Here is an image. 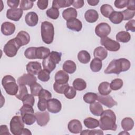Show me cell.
I'll return each mask as SVG.
<instances>
[{"mask_svg":"<svg viewBox=\"0 0 135 135\" xmlns=\"http://www.w3.org/2000/svg\"><path fill=\"white\" fill-rule=\"evenodd\" d=\"M99 121L100 128L102 130L115 131L117 128L116 124V116L111 110L103 111L100 115Z\"/></svg>","mask_w":135,"mask_h":135,"instance_id":"obj_1","label":"cell"},{"mask_svg":"<svg viewBox=\"0 0 135 135\" xmlns=\"http://www.w3.org/2000/svg\"><path fill=\"white\" fill-rule=\"evenodd\" d=\"M130 61L125 58L112 60L104 72L105 74H119L121 72L128 71L130 68Z\"/></svg>","mask_w":135,"mask_h":135,"instance_id":"obj_2","label":"cell"},{"mask_svg":"<svg viewBox=\"0 0 135 135\" xmlns=\"http://www.w3.org/2000/svg\"><path fill=\"white\" fill-rule=\"evenodd\" d=\"M41 33L42 41L47 44L52 43L54 35V28L53 25L47 21L41 23Z\"/></svg>","mask_w":135,"mask_h":135,"instance_id":"obj_3","label":"cell"},{"mask_svg":"<svg viewBox=\"0 0 135 135\" xmlns=\"http://www.w3.org/2000/svg\"><path fill=\"white\" fill-rule=\"evenodd\" d=\"M2 84L7 94L10 95H15L18 90V85L16 80L11 75L4 76L2 80Z\"/></svg>","mask_w":135,"mask_h":135,"instance_id":"obj_4","label":"cell"},{"mask_svg":"<svg viewBox=\"0 0 135 135\" xmlns=\"http://www.w3.org/2000/svg\"><path fill=\"white\" fill-rule=\"evenodd\" d=\"M22 46L20 42L15 37L9 40L4 45L3 51L6 56L12 57L15 56L18 49Z\"/></svg>","mask_w":135,"mask_h":135,"instance_id":"obj_5","label":"cell"},{"mask_svg":"<svg viewBox=\"0 0 135 135\" xmlns=\"http://www.w3.org/2000/svg\"><path fill=\"white\" fill-rule=\"evenodd\" d=\"M10 131L14 135H21L23 129L24 128V123L22 117L14 116L10 121Z\"/></svg>","mask_w":135,"mask_h":135,"instance_id":"obj_6","label":"cell"},{"mask_svg":"<svg viewBox=\"0 0 135 135\" xmlns=\"http://www.w3.org/2000/svg\"><path fill=\"white\" fill-rule=\"evenodd\" d=\"M100 44L104 46L106 50L111 52L118 51L120 48V44L118 42L113 40L107 36L101 38Z\"/></svg>","mask_w":135,"mask_h":135,"instance_id":"obj_7","label":"cell"},{"mask_svg":"<svg viewBox=\"0 0 135 135\" xmlns=\"http://www.w3.org/2000/svg\"><path fill=\"white\" fill-rule=\"evenodd\" d=\"M110 26L107 23L102 22L98 24L95 28V33L101 38L107 36L111 32Z\"/></svg>","mask_w":135,"mask_h":135,"instance_id":"obj_8","label":"cell"},{"mask_svg":"<svg viewBox=\"0 0 135 135\" xmlns=\"http://www.w3.org/2000/svg\"><path fill=\"white\" fill-rule=\"evenodd\" d=\"M47 108L49 112L53 113H57L61 111L62 109V104L59 100L53 98L47 101Z\"/></svg>","mask_w":135,"mask_h":135,"instance_id":"obj_9","label":"cell"},{"mask_svg":"<svg viewBox=\"0 0 135 135\" xmlns=\"http://www.w3.org/2000/svg\"><path fill=\"white\" fill-rule=\"evenodd\" d=\"M35 82H36V78L34 75L29 73L24 74L17 79L18 85H27L30 86Z\"/></svg>","mask_w":135,"mask_h":135,"instance_id":"obj_10","label":"cell"},{"mask_svg":"<svg viewBox=\"0 0 135 135\" xmlns=\"http://www.w3.org/2000/svg\"><path fill=\"white\" fill-rule=\"evenodd\" d=\"M23 13V10L20 8H10L6 12V17L9 20L14 21H18L22 16Z\"/></svg>","mask_w":135,"mask_h":135,"instance_id":"obj_11","label":"cell"},{"mask_svg":"<svg viewBox=\"0 0 135 135\" xmlns=\"http://www.w3.org/2000/svg\"><path fill=\"white\" fill-rule=\"evenodd\" d=\"M26 69L28 73L32 75H37L42 70V66L40 62L37 61H31L26 65Z\"/></svg>","mask_w":135,"mask_h":135,"instance_id":"obj_12","label":"cell"},{"mask_svg":"<svg viewBox=\"0 0 135 135\" xmlns=\"http://www.w3.org/2000/svg\"><path fill=\"white\" fill-rule=\"evenodd\" d=\"M37 124L40 126H46L50 120V114L48 112H37L35 113Z\"/></svg>","mask_w":135,"mask_h":135,"instance_id":"obj_13","label":"cell"},{"mask_svg":"<svg viewBox=\"0 0 135 135\" xmlns=\"http://www.w3.org/2000/svg\"><path fill=\"white\" fill-rule=\"evenodd\" d=\"M98 101L99 102L107 107L109 108H111L113 106L117 105V102L110 96V95H98Z\"/></svg>","mask_w":135,"mask_h":135,"instance_id":"obj_14","label":"cell"},{"mask_svg":"<svg viewBox=\"0 0 135 135\" xmlns=\"http://www.w3.org/2000/svg\"><path fill=\"white\" fill-rule=\"evenodd\" d=\"M68 128L70 132L78 134L82 131V126L79 120L73 119L69 121L68 125Z\"/></svg>","mask_w":135,"mask_h":135,"instance_id":"obj_15","label":"cell"},{"mask_svg":"<svg viewBox=\"0 0 135 135\" xmlns=\"http://www.w3.org/2000/svg\"><path fill=\"white\" fill-rule=\"evenodd\" d=\"M66 27L75 32H79L82 30V22L76 18H72L66 21Z\"/></svg>","mask_w":135,"mask_h":135,"instance_id":"obj_16","label":"cell"},{"mask_svg":"<svg viewBox=\"0 0 135 135\" xmlns=\"http://www.w3.org/2000/svg\"><path fill=\"white\" fill-rule=\"evenodd\" d=\"M25 21L28 26L31 27L35 26L38 23V15L34 12H30L25 15Z\"/></svg>","mask_w":135,"mask_h":135,"instance_id":"obj_17","label":"cell"},{"mask_svg":"<svg viewBox=\"0 0 135 135\" xmlns=\"http://www.w3.org/2000/svg\"><path fill=\"white\" fill-rule=\"evenodd\" d=\"M54 79L56 83L60 84H65L68 83L69 76L68 73L64 71L60 70L55 73Z\"/></svg>","mask_w":135,"mask_h":135,"instance_id":"obj_18","label":"cell"},{"mask_svg":"<svg viewBox=\"0 0 135 135\" xmlns=\"http://www.w3.org/2000/svg\"><path fill=\"white\" fill-rule=\"evenodd\" d=\"M15 31V25L11 22H5L1 25V32L4 35H11L14 33Z\"/></svg>","mask_w":135,"mask_h":135,"instance_id":"obj_19","label":"cell"},{"mask_svg":"<svg viewBox=\"0 0 135 135\" xmlns=\"http://www.w3.org/2000/svg\"><path fill=\"white\" fill-rule=\"evenodd\" d=\"M15 38L20 42L22 46L27 44L30 41V36L29 34L25 31H20Z\"/></svg>","mask_w":135,"mask_h":135,"instance_id":"obj_20","label":"cell"},{"mask_svg":"<svg viewBox=\"0 0 135 135\" xmlns=\"http://www.w3.org/2000/svg\"><path fill=\"white\" fill-rule=\"evenodd\" d=\"M84 17L88 22L92 23L95 22L98 20L99 14L98 12L95 9H90L85 12Z\"/></svg>","mask_w":135,"mask_h":135,"instance_id":"obj_21","label":"cell"},{"mask_svg":"<svg viewBox=\"0 0 135 135\" xmlns=\"http://www.w3.org/2000/svg\"><path fill=\"white\" fill-rule=\"evenodd\" d=\"M50 50L47 47L40 46L36 47L35 51L36 58L38 59H44L50 54Z\"/></svg>","mask_w":135,"mask_h":135,"instance_id":"obj_22","label":"cell"},{"mask_svg":"<svg viewBox=\"0 0 135 135\" xmlns=\"http://www.w3.org/2000/svg\"><path fill=\"white\" fill-rule=\"evenodd\" d=\"M62 17L66 21L76 18L78 12L75 8L73 7H69L64 9L62 12Z\"/></svg>","mask_w":135,"mask_h":135,"instance_id":"obj_23","label":"cell"},{"mask_svg":"<svg viewBox=\"0 0 135 135\" xmlns=\"http://www.w3.org/2000/svg\"><path fill=\"white\" fill-rule=\"evenodd\" d=\"M89 108L91 112L95 116H100L103 111L102 106L98 102H94L91 103Z\"/></svg>","mask_w":135,"mask_h":135,"instance_id":"obj_24","label":"cell"},{"mask_svg":"<svg viewBox=\"0 0 135 135\" xmlns=\"http://www.w3.org/2000/svg\"><path fill=\"white\" fill-rule=\"evenodd\" d=\"M93 55L95 58L103 60L108 56V51L105 48L102 46H99L94 50Z\"/></svg>","mask_w":135,"mask_h":135,"instance_id":"obj_25","label":"cell"},{"mask_svg":"<svg viewBox=\"0 0 135 135\" xmlns=\"http://www.w3.org/2000/svg\"><path fill=\"white\" fill-rule=\"evenodd\" d=\"M63 70L68 73L72 74L76 69V65L74 62L71 60H67L65 61L63 65Z\"/></svg>","mask_w":135,"mask_h":135,"instance_id":"obj_26","label":"cell"},{"mask_svg":"<svg viewBox=\"0 0 135 135\" xmlns=\"http://www.w3.org/2000/svg\"><path fill=\"white\" fill-rule=\"evenodd\" d=\"M73 0H54L52 2V7L57 9L69 7L73 3Z\"/></svg>","mask_w":135,"mask_h":135,"instance_id":"obj_27","label":"cell"},{"mask_svg":"<svg viewBox=\"0 0 135 135\" xmlns=\"http://www.w3.org/2000/svg\"><path fill=\"white\" fill-rule=\"evenodd\" d=\"M110 84L108 82H101L98 86L99 93L102 95H108L111 92Z\"/></svg>","mask_w":135,"mask_h":135,"instance_id":"obj_28","label":"cell"},{"mask_svg":"<svg viewBox=\"0 0 135 135\" xmlns=\"http://www.w3.org/2000/svg\"><path fill=\"white\" fill-rule=\"evenodd\" d=\"M109 18L112 23L115 24H120L123 20V17L122 12L114 11L110 15Z\"/></svg>","mask_w":135,"mask_h":135,"instance_id":"obj_29","label":"cell"},{"mask_svg":"<svg viewBox=\"0 0 135 135\" xmlns=\"http://www.w3.org/2000/svg\"><path fill=\"white\" fill-rule=\"evenodd\" d=\"M121 125L124 131H128L133 128L134 121L132 118L126 117L122 119L121 122Z\"/></svg>","mask_w":135,"mask_h":135,"instance_id":"obj_30","label":"cell"},{"mask_svg":"<svg viewBox=\"0 0 135 135\" xmlns=\"http://www.w3.org/2000/svg\"><path fill=\"white\" fill-rule=\"evenodd\" d=\"M131 39L130 33L127 31H120L116 35V40L117 42L122 43H127Z\"/></svg>","mask_w":135,"mask_h":135,"instance_id":"obj_31","label":"cell"},{"mask_svg":"<svg viewBox=\"0 0 135 135\" xmlns=\"http://www.w3.org/2000/svg\"><path fill=\"white\" fill-rule=\"evenodd\" d=\"M78 59L80 63L86 64L90 61L91 56L88 51L85 50H82L78 54Z\"/></svg>","mask_w":135,"mask_h":135,"instance_id":"obj_32","label":"cell"},{"mask_svg":"<svg viewBox=\"0 0 135 135\" xmlns=\"http://www.w3.org/2000/svg\"><path fill=\"white\" fill-rule=\"evenodd\" d=\"M83 123L84 126L89 129H94L99 126V120L92 117L85 118L83 121Z\"/></svg>","mask_w":135,"mask_h":135,"instance_id":"obj_33","label":"cell"},{"mask_svg":"<svg viewBox=\"0 0 135 135\" xmlns=\"http://www.w3.org/2000/svg\"><path fill=\"white\" fill-rule=\"evenodd\" d=\"M42 65L44 69L47 70L50 72L53 71L56 67V64L49 58V56L45 59H43Z\"/></svg>","mask_w":135,"mask_h":135,"instance_id":"obj_34","label":"cell"},{"mask_svg":"<svg viewBox=\"0 0 135 135\" xmlns=\"http://www.w3.org/2000/svg\"><path fill=\"white\" fill-rule=\"evenodd\" d=\"M102 67V60L94 58L90 63V69L94 72H98L100 71Z\"/></svg>","mask_w":135,"mask_h":135,"instance_id":"obj_35","label":"cell"},{"mask_svg":"<svg viewBox=\"0 0 135 135\" xmlns=\"http://www.w3.org/2000/svg\"><path fill=\"white\" fill-rule=\"evenodd\" d=\"M73 86L76 90L82 91L86 88V83L83 79L76 78L73 82Z\"/></svg>","mask_w":135,"mask_h":135,"instance_id":"obj_36","label":"cell"},{"mask_svg":"<svg viewBox=\"0 0 135 135\" xmlns=\"http://www.w3.org/2000/svg\"><path fill=\"white\" fill-rule=\"evenodd\" d=\"M114 11L113 7L107 4L102 5L100 7V12L103 16L109 18L111 13Z\"/></svg>","mask_w":135,"mask_h":135,"instance_id":"obj_37","label":"cell"},{"mask_svg":"<svg viewBox=\"0 0 135 135\" xmlns=\"http://www.w3.org/2000/svg\"><path fill=\"white\" fill-rule=\"evenodd\" d=\"M24 123L27 125H32L36 121V117L33 113H26L21 116Z\"/></svg>","mask_w":135,"mask_h":135,"instance_id":"obj_38","label":"cell"},{"mask_svg":"<svg viewBox=\"0 0 135 135\" xmlns=\"http://www.w3.org/2000/svg\"><path fill=\"white\" fill-rule=\"evenodd\" d=\"M98 95L93 92H88L83 95V100L87 103L91 104L98 99Z\"/></svg>","mask_w":135,"mask_h":135,"instance_id":"obj_39","label":"cell"},{"mask_svg":"<svg viewBox=\"0 0 135 135\" xmlns=\"http://www.w3.org/2000/svg\"><path fill=\"white\" fill-rule=\"evenodd\" d=\"M27 94L28 91L25 85H18V90L17 94L15 95L16 98L18 100H22Z\"/></svg>","mask_w":135,"mask_h":135,"instance_id":"obj_40","label":"cell"},{"mask_svg":"<svg viewBox=\"0 0 135 135\" xmlns=\"http://www.w3.org/2000/svg\"><path fill=\"white\" fill-rule=\"evenodd\" d=\"M46 14L49 18L53 20H56L59 17L60 15L59 9L53 7L48 9L46 12Z\"/></svg>","mask_w":135,"mask_h":135,"instance_id":"obj_41","label":"cell"},{"mask_svg":"<svg viewBox=\"0 0 135 135\" xmlns=\"http://www.w3.org/2000/svg\"><path fill=\"white\" fill-rule=\"evenodd\" d=\"M123 84V82L121 79H115L113 80L110 83V87L111 90L116 91L121 89Z\"/></svg>","mask_w":135,"mask_h":135,"instance_id":"obj_42","label":"cell"},{"mask_svg":"<svg viewBox=\"0 0 135 135\" xmlns=\"http://www.w3.org/2000/svg\"><path fill=\"white\" fill-rule=\"evenodd\" d=\"M43 89L42 86L36 82L33 83L30 86L31 92L34 96H38L40 91Z\"/></svg>","mask_w":135,"mask_h":135,"instance_id":"obj_43","label":"cell"},{"mask_svg":"<svg viewBox=\"0 0 135 135\" xmlns=\"http://www.w3.org/2000/svg\"><path fill=\"white\" fill-rule=\"evenodd\" d=\"M34 1L22 0L21 1H20V8L22 10H24V11H27L31 9L33 6V4Z\"/></svg>","mask_w":135,"mask_h":135,"instance_id":"obj_44","label":"cell"},{"mask_svg":"<svg viewBox=\"0 0 135 135\" xmlns=\"http://www.w3.org/2000/svg\"><path fill=\"white\" fill-rule=\"evenodd\" d=\"M50 73L51 72L45 69L42 70L37 74V78L40 81L42 82H47L49 80L50 78Z\"/></svg>","mask_w":135,"mask_h":135,"instance_id":"obj_45","label":"cell"},{"mask_svg":"<svg viewBox=\"0 0 135 135\" xmlns=\"http://www.w3.org/2000/svg\"><path fill=\"white\" fill-rule=\"evenodd\" d=\"M64 94L67 99H72L75 97L76 94V91L74 87L69 85L64 91Z\"/></svg>","mask_w":135,"mask_h":135,"instance_id":"obj_46","label":"cell"},{"mask_svg":"<svg viewBox=\"0 0 135 135\" xmlns=\"http://www.w3.org/2000/svg\"><path fill=\"white\" fill-rule=\"evenodd\" d=\"M36 47H30L27 48L24 52L25 56L28 59H36Z\"/></svg>","mask_w":135,"mask_h":135,"instance_id":"obj_47","label":"cell"},{"mask_svg":"<svg viewBox=\"0 0 135 135\" xmlns=\"http://www.w3.org/2000/svg\"><path fill=\"white\" fill-rule=\"evenodd\" d=\"M62 53L56 51H52L49 55V58L56 64L59 63L61 60Z\"/></svg>","mask_w":135,"mask_h":135,"instance_id":"obj_48","label":"cell"},{"mask_svg":"<svg viewBox=\"0 0 135 135\" xmlns=\"http://www.w3.org/2000/svg\"><path fill=\"white\" fill-rule=\"evenodd\" d=\"M69 86L68 83L65 84H60L55 82L53 84L54 90L60 94H63L66 88Z\"/></svg>","mask_w":135,"mask_h":135,"instance_id":"obj_49","label":"cell"},{"mask_svg":"<svg viewBox=\"0 0 135 135\" xmlns=\"http://www.w3.org/2000/svg\"><path fill=\"white\" fill-rule=\"evenodd\" d=\"M23 104H28L33 106L35 103V99L34 95L32 94H27L22 100Z\"/></svg>","mask_w":135,"mask_h":135,"instance_id":"obj_50","label":"cell"},{"mask_svg":"<svg viewBox=\"0 0 135 135\" xmlns=\"http://www.w3.org/2000/svg\"><path fill=\"white\" fill-rule=\"evenodd\" d=\"M20 111L21 116L26 113L34 114V109L32 106L28 104H23V105L20 109Z\"/></svg>","mask_w":135,"mask_h":135,"instance_id":"obj_51","label":"cell"},{"mask_svg":"<svg viewBox=\"0 0 135 135\" xmlns=\"http://www.w3.org/2000/svg\"><path fill=\"white\" fill-rule=\"evenodd\" d=\"M123 17V20H129L132 18L135 14V11L127 9L121 12Z\"/></svg>","mask_w":135,"mask_h":135,"instance_id":"obj_52","label":"cell"},{"mask_svg":"<svg viewBox=\"0 0 135 135\" xmlns=\"http://www.w3.org/2000/svg\"><path fill=\"white\" fill-rule=\"evenodd\" d=\"M47 101L44 99H38L37 108L41 111H44L47 108Z\"/></svg>","mask_w":135,"mask_h":135,"instance_id":"obj_53","label":"cell"},{"mask_svg":"<svg viewBox=\"0 0 135 135\" xmlns=\"http://www.w3.org/2000/svg\"><path fill=\"white\" fill-rule=\"evenodd\" d=\"M38 97V99H44L47 100H49L51 99L52 94L48 90L43 89L40 91Z\"/></svg>","mask_w":135,"mask_h":135,"instance_id":"obj_54","label":"cell"},{"mask_svg":"<svg viewBox=\"0 0 135 135\" xmlns=\"http://www.w3.org/2000/svg\"><path fill=\"white\" fill-rule=\"evenodd\" d=\"M128 0H115L114 1V6L118 8H123L127 6Z\"/></svg>","mask_w":135,"mask_h":135,"instance_id":"obj_55","label":"cell"},{"mask_svg":"<svg viewBox=\"0 0 135 135\" xmlns=\"http://www.w3.org/2000/svg\"><path fill=\"white\" fill-rule=\"evenodd\" d=\"M81 134H103V132L102 131L100 130H82L80 132Z\"/></svg>","mask_w":135,"mask_h":135,"instance_id":"obj_56","label":"cell"},{"mask_svg":"<svg viewBox=\"0 0 135 135\" xmlns=\"http://www.w3.org/2000/svg\"><path fill=\"white\" fill-rule=\"evenodd\" d=\"M125 28L127 31H131L134 32L135 31V20H131L128 21L125 25Z\"/></svg>","mask_w":135,"mask_h":135,"instance_id":"obj_57","label":"cell"},{"mask_svg":"<svg viewBox=\"0 0 135 135\" xmlns=\"http://www.w3.org/2000/svg\"><path fill=\"white\" fill-rule=\"evenodd\" d=\"M49 1H43V0H38L37 2V6L38 7L42 10H44L46 9L48 6Z\"/></svg>","mask_w":135,"mask_h":135,"instance_id":"obj_58","label":"cell"},{"mask_svg":"<svg viewBox=\"0 0 135 135\" xmlns=\"http://www.w3.org/2000/svg\"><path fill=\"white\" fill-rule=\"evenodd\" d=\"M20 1L18 0H8L7 1V5L12 8H16L19 5Z\"/></svg>","mask_w":135,"mask_h":135,"instance_id":"obj_59","label":"cell"},{"mask_svg":"<svg viewBox=\"0 0 135 135\" xmlns=\"http://www.w3.org/2000/svg\"><path fill=\"white\" fill-rule=\"evenodd\" d=\"M84 4V3L83 0H76V1H73L72 5L75 8H80L82 7Z\"/></svg>","mask_w":135,"mask_h":135,"instance_id":"obj_60","label":"cell"},{"mask_svg":"<svg viewBox=\"0 0 135 135\" xmlns=\"http://www.w3.org/2000/svg\"><path fill=\"white\" fill-rule=\"evenodd\" d=\"M0 134H9L10 133L8 131V128L6 125H1L0 127Z\"/></svg>","mask_w":135,"mask_h":135,"instance_id":"obj_61","label":"cell"},{"mask_svg":"<svg viewBox=\"0 0 135 135\" xmlns=\"http://www.w3.org/2000/svg\"><path fill=\"white\" fill-rule=\"evenodd\" d=\"M127 9L135 11V1L134 0H128V4L127 5Z\"/></svg>","mask_w":135,"mask_h":135,"instance_id":"obj_62","label":"cell"},{"mask_svg":"<svg viewBox=\"0 0 135 135\" xmlns=\"http://www.w3.org/2000/svg\"><path fill=\"white\" fill-rule=\"evenodd\" d=\"M88 3L91 6H95L99 3V0H88Z\"/></svg>","mask_w":135,"mask_h":135,"instance_id":"obj_63","label":"cell"},{"mask_svg":"<svg viewBox=\"0 0 135 135\" xmlns=\"http://www.w3.org/2000/svg\"><path fill=\"white\" fill-rule=\"evenodd\" d=\"M32 133L31 132L30 130L26 128H24L22 130L21 135H31Z\"/></svg>","mask_w":135,"mask_h":135,"instance_id":"obj_64","label":"cell"}]
</instances>
